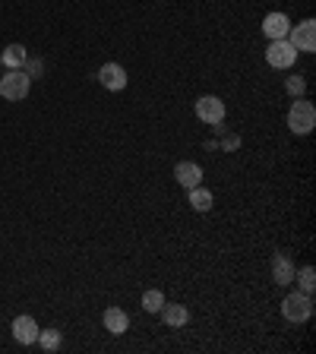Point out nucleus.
Returning a JSON list of instances; mask_svg holds the SVG:
<instances>
[{
	"label": "nucleus",
	"instance_id": "1",
	"mask_svg": "<svg viewBox=\"0 0 316 354\" xmlns=\"http://www.w3.org/2000/svg\"><path fill=\"white\" fill-rule=\"evenodd\" d=\"M313 127H316V108L310 105L307 98H294L291 111H288V130L294 136H307L313 133Z\"/></svg>",
	"mask_w": 316,
	"mask_h": 354
},
{
	"label": "nucleus",
	"instance_id": "2",
	"mask_svg": "<svg viewBox=\"0 0 316 354\" xmlns=\"http://www.w3.org/2000/svg\"><path fill=\"white\" fill-rule=\"evenodd\" d=\"M282 313H285L288 323H307L313 317V294H304V291H291L282 301Z\"/></svg>",
	"mask_w": 316,
	"mask_h": 354
},
{
	"label": "nucleus",
	"instance_id": "3",
	"mask_svg": "<svg viewBox=\"0 0 316 354\" xmlns=\"http://www.w3.org/2000/svg\"><path fill=\"white\" fill-rule=\"evenodd\" d=\"M32 89V76L26 70H7V76H0V95L7 101H23Z\"/></svg>",
	"mask_w": 316,
	"mask_h": 354
},
{
	"label": "nucleus",
	"instance_id": "4",
	"mask_svg": "<svg viewBox=\"0 0 316 354\" xmlns=\"http://www.w3.org/2000/svg\"><path fill=\"white\" fill-rule=\"evenodd\" d=\"M297 48L288 41V38H279V41H269V51H266V61L275 70H291L294 61H297Z\"/></svg>",
	"mask_w": 316,
	"mask_h": 354
},
{
	"label": "nucleus",
	"instance_id": "5",
	"mask_svg": "<svg viewBox=\"0 0 316 354\" xmlns=\"http://www.w3.org/2000/svg\"><path fill=\"white\" fill-rule=\"evenodd\" d=\"M288 41H291L297 51L313 54L316 51V23L313 19H304V23L291 26V29H288Z\"/></svg>",
	"mask_w": 316,
	"mask_h": 354
},
{
	"label": "nucleus",
	"instance_id": "6",
	"mask_svg": "<svg viewBox=\"0 0 316 354\" xmlns=\"http://www.w3.org/2000/svg\"><path fill=\"white\" fill-rule=\"evenodd\" d=\"M196 117L203 124H209V127H215V124L225 121V101L219 95H203L196 101Z\"/></svg>",
	"mask_w": 316,
	"mask_h": 354
},
{
	"label": "nucleus",
	"instance_id": "7",
	"mask_svg": "<svg viewBox=\"0 0 316 354\" xmlns=\"http://www.w3.org/2000/svg\"><path fill=\"white\" fill-rule=\"evenodd\" d=\"M98 83L105 86L108 92L127 89V70H124L121 63H105V67L98 70Z\"/></svg>",
	"mask_w": 316,
	"mask_h": 354
},
{
	"label": "nucleus",
	"instance_id": "8",
	"mask_svg": "<svg viewBox=\"0 0 316 354\" xmlns=\"http://www.w3.org/2000/svg\"><path fill=\"white\" fill-rule=\"evenodd\" d=\"M38 323L29 317V313H19V317L13 319V339L19 342V345H35L38 342Z\"/></svg>",
	"mask_w": 316,
	"mask_h": 354
},
{
	"label": "nucleus",
	"instance_id": "9",
	"mask_svg": "<svg viewBox=\"0 0 316 354\" xmlns=\"http://www.w3.org/2000/svg\"><path fill=\"white\" fill-rule=\"evenodd\" d=\"M174 177H177V184H181L184 190H193V187H199V184H203V168L196 165V161H177Z\"/></svg>",
	"mask_w": 316,
	"mask_h": 354
},
{
	"label": "nucleus",
	"instance_id": "10",
	"mask_svg": "<svg viewBox=\"0 0 316 354\" xmlns=\"http://www.w3.org/2000/svg\"><path fill=\"white\" fill-rule=\"evenodd\" d=\"M288 29H291V19L285 13H269L263 19V32L269 41H279V38H288Z\"/></svg>",
	"mask_w": 316,
	"mask_h": 354
},
{
	"label": "nucleus",
	"instance_id": "11",
	"mask_svg": "<svg viewBox=\"0 0 316 354\" xmlns=\"http://www.w3.org/2000/svg\"><path fill=\"white\" fill-rule=\"evenodd\" d=\"M105 329L111 332V335H124V332L130 329V313L121 307H108L105 310Z\"/></svg>",
	"mask_w": 316,
	"mask_h": 354
},
{
	"label": "nucleus",
	"instance_id": "12",
	"mask_svg": "<svg viewBox=\"0 0 316 354\" xmlns=\"http://www.w3.org/2000/svg\"><path fill=\"white\" fill-rule=\"evenodd\" d=\"M158 313H161V319H165L171 329H181V326L190 323V310L184 307V304H168L165 301V307L158 310Z\"/></svg>",
	"mask_w": 316,
	"mask_h": 354
},
{
	"label": "nucleus",
	"instance_id": "13",
	"mask_svg": "<svg viewBox=\"0 0 316 354\" xmlns=\"http://www.w3.org/2000/svg\"><path fill=\"white\" fill-rule=\"evenodd\" d=\"M294 266H291V259L285 257V253H279V257L272 259V279H275V285H291L294 282Z\"/></svg>",
	"mask_w": 316,
	"mask_h": 354
},
{
	"label": "nucleus",
	"instance_id": "14",
	"mask_svg": "<svg viewBox=\"0 0 316 354\" xmlns=\"http://www.w3.org/2000/svg\"><path fill=\"white\" fill-rule=\"evenodd\" d=\"M187 203L193 212H209L212 203H215V196H212V190H206L203 184H199V187L187 190Z\"/></svg>",
	"mask_w": 316,
	"mask_h": 354
},
{
	"label": "nucleus",
	"instance_id": "15",
	"mask_svg": "<svg viewBox=\"0 0 316 354\" xmlns=\"http://www.w3.org/2000/svg\"><path fill=\"white\" fill-rule=\"evenodd\" d=\"M3 67L7 70H26V61H29V54H26V48L23 45H10V48H3Z\"/></svg>",
	"mask_w": 316,
	"mask_h": 354
},
{
	"label": "nucleus",
	"instance_id": "16",
	"mask_svg": "<svg viewBox=\"0 0 316 354\" xmlns=\"http://www.w3.org/2000/svg\"><path fill=\"white\" fill-rule=\"evenodd\" d=\"M161 307H165V294L158 291V288H149V291L143 294V310L146 313H158Z\"/></svg>",
	"mask_w": 316,
	"mask_h": 354
},
{
	"label": "nucleus",
	"instance_id": "17",
	"mask_svg": "<svg viewBox=\"0 0 316 354\" xmlns=\"http://www.w3.org/2000/svg\"><path fill=\"white\" fill-rule=\"evenodd\" d=\"M294 279H297V285H301L304 294H313V288H316V269L313 266H304L301 272H294Z\"/></svg>",
	"mask_w": 316,
	"mask_h": 354
},
{
	"label": "nucleus",
	"instance_id": "18",
	"mask_svg": "<svg viewBox=\"0 0 316 354\" xmlns=\"http://www.w3.org/2000/svg\"><path fill=\"white\" fill-rule=\"evenodd\" d=\"M38 345L45 348V351H57V348H61V329H45V332H38Z\"/></svg>",
	"mask_w": 316,
	"mask_h": 354
},
{
	"label": "nucleus",
	"instance_id": "19",
	"mask_svg": "<svg viewBox=\"0 0 316 354\" xmlns=\"http://www.w3.org/2000/svg\"><path fill=\"white\" fill-rule=\"evenodd\" d=\"M285 89L291 92L294 98H301L304 92H307V79L304 76H288V83H285Z\"/></svg>",
	"mask_w": 316,
	"mask_h": 354
},
{
	"label": "nucleus",
	"instance_id": "20",
	"mask_svg": "<svg viewBox=\"0 0 316 354\" xmlns=\"http://www.w3.org/2000/svg\"><path fill=\"white\" fill-rule=\"evenodd\" d=\"M0 67H3V57H0Z\"/></svg>",
	"mask_w": 316,
	"mask_h": 354
}]
</instances>
